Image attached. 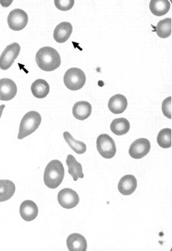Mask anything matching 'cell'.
Here are the masks:
<instances>
[{
    "mask_svg": "<svg viewBox=\"0 0 172 251\" xmlns=\"http://www.w3.org/2000/svg\"><path fill=\"white\" fill-rule=\"evenodd\" d=\"M36 63L41 70L51 72L61 65V58L59 52L50 47H44L37 51L35 57Z\"/></svg>",
    "mask_w": 172,
    "mask_h": 251,
    "instance_id": "6da1fadb",
    "label": "cell"
},
{
    "mask_svg": "<svg viewBox=\"0 0 172 251\" xmlns=\"http://www.w3.org/2000/svg\"><path fill=\"white\" fill-rule=\"evenodd\" d=\"M64 177V168L61 161L54 160L48 163L44 173V182L46 187L55 190L63 182Z\"/></svg>",
    "mask_w": 172,
    "mask_h": 251,
    "instance_id": "7a4b0ae2",
    "label": "cell"
},
{
    "mask_svg": "<svg viewBox=\"0 0 172 251\" xmlns=\"http://www.w3.org/2000/svg\"><path fill=\"white\" fill-rule=\"evenodd\" d=\"M41 114L36 111H30L24 116L21 121L18 138L22 140L33 134L41 123Z\"/></svg>",
    "mask_w": 172,
    "mask_h": 251,
    "instance_id": "3957f363",
    "label": "cell"
},
{
    "mask_svg": "<svg viewBox=\"0 0 172 251\" xmlns=\"http://www.w3.org/2000/svg\"><path fill=\"white\" fill-rule=\"evenodd\" d=\"M86 76L84 71L79 68L69 69L64 76V83L70 91L80 90L85 85Z\"/></svg>",
    "mask_w": 172,
    "mask_h": 251,
    "instance_id": "277c9868",
    "label": "cell"
},
{
    "mask_svg": "<svg viewBox=\"0 0 172 251\" xmlns=\"http://www.w3.org/2000/svg\"><path fill=\"white\" fill-rule=\"evenodd\" d=\"M97 150L103 158L111 159L117 152L115 141L109 135L103 134L98 136L97 139Z\"/></svg>",
    "mask_w": 172,
    "mask_h": 251,
    "instance_id": "5b68a950",
    "label": "cell"
},
{
    "mask_svg": "<svg viewBox=\"0 0 172 251\" xmlns=\"http://www.w3.org/2000/svg\"><path fill=\"white\" fill-rule=\"evenodd\" d=\"M21 51V47L18 43L9 45L0 56V69L6 71L14 64Z\"/></svg>",
    "mask_w": 172,
    "mask_h": 251,
    "instance_id": "8992f818",
    "label": "cell"
},
{
    "mask_svg": "<svg viewBox=\"0 0 172 251\" xmlns=\"http://www.w3.org/2000/svg\"><path fill=\"white\" fill-rule=\"evenodd\" d=\"M28 24V15L21 9H15L7 17V24L13 31H22Z\"/></svg>",
    "mask_w": 172,
    "mask_h": 251,
    "instance_id": "52a82bcc",
    "label": "cell"
},
{
    "mask_svg": "<svg viewBox=\"0 0 172 251\" xmlns=\"http://www.w3.org/2000/svg\"><path fill=\"white\" fill-rule=\"evenodd\" d=\"M58 201L61 207L65 209H73L80 202L79 196L74 190L70 188L63 189L58 194Z\"/></svg>",
    "mask_w": 172,
    "mask_h": 251,
    "instance_id": "ba28073f",
    "label": "cell"
},
{
    "mask_svg": "<svg viewBox=\"0 0 172 251\" xmlns=\"http://www.w3.org/2000/svg\"><path fill=\"white\" fill-rule=\"evenodd\" d=\"M151 144L147 138H139L132 142L129 148V153L132 158H143L146 155L149 154L150 151Z\"/></svg>",
    "mask_w": 172,
    "mask_h": 251,
    "instance_id": "9c48e42d",
    "label": "cell"
},
{
    "mask_svg": "<svg viewBox=\"0 0 172 251\" xmlns=\"http://www.w3.org/2000/svg\"><path fill=\"white\" fill-rule=\"evenodd\" d=\"M18 93V87L14 80L10 78L0 79V100H12Z\"/></svg>",
    "mask_w": 172,
    "mask_h": 251,
    "instance_id": "30bf717a",
    "label": "cell"
},
{
    "mask_svg": "<svg viewBox=\"0 0 172 251\" xmlns=\"http://www.w3.org/2000/svg\"><path fill=\"white\" fill-rule=\"evenodd\" d=\"M20 212L23 220L25 222H32L37 218L39 209L34 201L31 200H26L21 204Z\"/></svg>",
    "mask_w": 172,
    "mask_h": 251,
    "instance_id": "8fae6325",
    "label": "cell"
},
{
    "mask_svg": "<svg viewBox=\"0 0 172 251\" xmlns=\"http://www.w3.org/2000/svg\"><path fill=\"white\" fill-rule=\"evenodd\" d=\"M73 27L69 22H62L54 30L53 37L59 44L66 42L72 35Z\"/></svg>",
    "mask_w": 172,
    "mask_h": 251,
    "instance_id": "7c38bea8",
    "label": "cell"
},
{
    "mask_svg": "<svg viewBox=\"0 0 172 251\" xmlns=\"http://www.w3.org/2000/svg\"><path fill=\"white\" fill-rule=\"evenodd\" d=\"M137 187V180L132 175L123 176L118 184V190L123 196H130L133 194Z\"/></svg>",
    "mask_w": 172,
    "mask_h": 251,
    "instance_id": "4fadbf2b",
    "label": "cell"
},
{
    "mask_svg": "<svg viewBox=\"0 0 172 251\" xmlns=\"http://www.w3.org/2000/svg\"><path fill=\"white\" fill-rule=\"evenodd\" d=\"M92 112V106L87 101H79L75 103L72 108V114L78 121H85L88 119Z\"/></svg>",
    "mask_w": 172,
    "mask_h": 251,
    "instance_id": "5bb4252c",
    "label": "cell"
},
{
    "mask_svg": "<svg viewBox=\"0 0 172 251\" xmlns=\"http://www.w3.org/2000/svg\"><path fill=\"white\" fill-rule=\"evenodd\" d=\"M67 247L70 251H86L87 248V241L81 234L72 233L66 241Z\"/></svg>",
    "mask_w": 172,
    "mask_h": 251,
    "instance_id": "9a60e30c",
    "label": "cell"
},
{
    "mask_svg": "<svg viewBox=\"0 0 172 251\" xmlns=\"http://www.w3.org/2000/svg\"><path fill=\"white\" fill-rule=\"evenodd\" d=\"M128 106L127 99L124 95L121 94L114 95L109 99L108 108L112 113L120 114L123 113Z\"/></svg>",
    "mask_w": 172,
    "mask_h": 251,
    "instance_id": "2e32d148",
    "label": "cell"
},
{
    "mask_svg": "<svg viewBox=\"0 0 172 251\" xmlns=\"http://www.w3.org/2000/svg\"><path fill=\"white\" fill-rule=\"evenodd\" d=\"M66 163L68 167L69 174L72 176L74 181H76L79 178H84V174L82 164L77 162L74 155L69 154L67 156Z\"/></svg>",
    "mask_w": 172,
    "mask_h": 251,
    "instance_id": "e0dca14e",
    "label": "cell"
},
{
    "mask_svg": "<svg viewBox=\"0 0 172 251\" xmlns=\"http://www.w3.org/2000/svg\"><path fill=\"white\" fill-rule=\"evenodd\" d=\"M149 7L152 14L161 17L169 12L171 4L168 0H152L150 2Z\"/></svg>",
    "mask_w": 172,
    "mask_h": 251,
    "instance_id": "ac0fdd59",
    "label": "cell"
},
{
    "mask_svg": "<svg viewBox=\"0 0 172 251\" xmlns=\"http://www.w3.org/2000/svg\"><path fill=\"white\" fill-rule=\"evenodd\" d=\"M33 96L39 99H42L47 97L50 92V86L44 79L35 80L31 87Z\"/></svg>",
    "mask_w": 172,
    "mask_h": 251,
    "instance_id": "d6986e66",
    "label": "cell"
},
{
    "mask_svg": "<svg viewBox=\"0 0 172 251\" xmlns=\"http://www.w3.org/2000/svg\"><path fill=\"white\" fill-rule=\"evenodd\" d=\"M16 192V185L8 179H0V202L7 201Z\"/></svg>",
    "mask_w": 172,
    "mask_h": 251,
    "instance_id": "ffe728a7",
    "label": "cell"
},
{
    "mask_svg": "<svg viewBox=\"0 0 172 251\" xmlns=\"http://www.w3.org/2000/svg\"><path fill=\"white\" fill-rule=\"evenodd\" d=\"M130 123L125 118L113 120L110 126L112 132L117 136H123L127 134L130 130Z\"/></svg>",
    "mask_w": 172,
    "mask_h": 251,
    "instance_id": "44dd1931",
    "label": "cell"
},
{
    "mask_svg": "<svg viewBox=\"0 0 172 251\" xmlns=\"http://www.w3.org/2000/svg\"><path fill=\"white\" fill-rule=\"evenodd\" d=\"M154 29L159 37L168 38L172 35V19L166 18L160 21Z\"/></svg>",
    "mask_w": 172,
    "mask_h": 251,
    "instance_id": "7402d4cb",
    "label": "cell"
},
{
    "mask_svg": "<svg viewBox=\"0 0 172 251\" xmlns=\"http://www.w3.org/2000/svg\"><path fill=\"white\" fill-rule=\"evenodd\" d=\"M64 138L69 146L78 154H83L87 151V147L84 142L78 141L73 138L68 132H64L63 134Z\"/></svg>",
    "mask_w": 172,
    "mask_h": 251,
    "instance_id": "603a6c76",
    "label": "cell"
},
{
    "mask_svg": "<svg viewBox=\"0 0 172 251\" xmlns=\"http://www.w3.org/2000/svg\"><path fill=\"white\" fill-rule=\"evenodd\" d=\"M157 142L162 149L172 147V129L164 128L159 132L157 136Z\"/></svg>",
    "mask_w": 172,
    "mask_h": 251,
    "instance_id": "cb8c5ba5",
    "label": "cell"
},
{
    "mask_svg": "<svg viewBox=\"0 0 172 251\" xmlns=\"http://www.w3.org/2000/svg\"><path fill=\"white\" fill-rule=\"evenodd\" d=\"M74 0H55V1L57 8L63 12L70 10L74 6Z\"/></svg>",
    "mask_w": 172,
    "mask_h": 251,
    "instance_id": "d4e9b609",
    "label": "cell"
},
{
    "mask_svg": "<svg viewBox=\"0 0 172 251\" xmlns=\"http://www.w3.org/2000/svg\"><path fill=\"white\" fill-rule=\"evenodd\" d=\"M172 97L164 99L162 104V110L164 115L168 119H172Z\"/></svg>",
    "mask_w": 172,
    "mask_h": 251,
    "instance_id": "484cf974",
    "label": "cell"
},
{
    "mask_svg": "<svg viewBox=\"0 0 172 251\" xmlns=\"http://www.w3.org/2000/svg\"><path fill=\"white\" fill-rule=\"evenodd\" d=\"M5 105L4 104H2V105L0 106V119H1V115H2L3 110H4Z\"/></svg>",
    "mask_w": 172,
    "mask_h": 251,
    "instance_id": "4316f807",
    "label": "cell"
}]
</instances>
